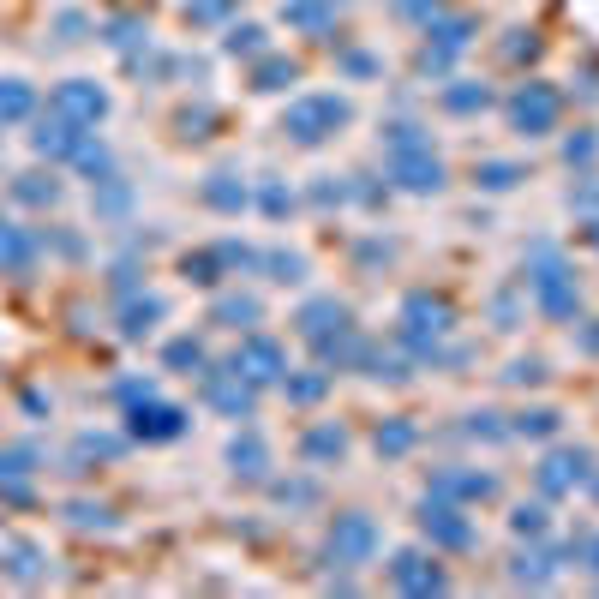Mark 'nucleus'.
Returning a JSON list of instances; mask_svg holds the SVG:
<instances>
[{
  "label": "nucleus",
  "instance_id": "nucleus-1",
  "mask_svg": "<svg viewBox=\"0 0 599 599\" xmlns=\"http://www.w3.org/2000/svg\"><path fill=\"white\" fill-rule=\"evenodd\" d=\"M528 288H534V306H540L546 318H570V312H576V276H570V264L558 258V246H534V276H528Z\"/></svg>",
  "mask_w": 599,
  "mask_h": 599
},
{
  "label": "nucleus",
  "instance_id": "nucleus-2",
  "mask_svg": "<svg viewBox=\"0 0 599 599\" xmlns=\"http://www.w3.org/2000/svg\"><path fill=\"white\" fill-rule=\"evenodd\" d=\"M354 120V108H348V96H306V102H294L288 108V120H282V132L294 138V144H324L336 126H348Z\"/></svg>",
  "mask_w": 599,
  "mask_h": 599
},
{
  "label": "nucleus",
  "instance_id": "nucleus-3",
  "mask_svg": "<svg viewBox=\"0 0 599 599\" xmlns=\"http://www.w3.org/2000/svg\"><path fill=\"white\" fill-rule=\"evenodd\" d=\"M378 540H384L378 522L360 516V510H348V516H336V528H330V540H324V558L342 564V570H360V564L378 558Z\"/></svg>",
  "mask_w": 599,
  "mask_h": 599
},
{
  "label": "nucleus",
  "instance_id": "nucleus-4",
  "mask_svg": "<svg viewBox=\"0 0 599 599\" xmlns=\"http://www.w3.org/2000/svg\"><path fill=\"white\" fill-rule=\"evenodd\" d=\"M558 114H564V96H558L552 84H540V78L510 96V120H516V132H528V138H546V132L558 126Z\"/></svg>",
  "mask_w": 599,
  "mask_h": 599
},
{
  "label": "nucleus",
  "instance_id": "nucleus-5",
  "mask_svg": "<svg viewBox=\"0 0 599 599\" xmlns=\"http://www.w3.org/2000/svg\"><path fill=\"white\" fill-rule=\"evenodd\" d=\"M390 180L402 192H438L444 186V162L432 156V144H402V150H390Z\"/></svg>",
  "mask_w": 599,
  "mask_h": 599
},
{
  "label": "nucleus",
  "instance_id": "nucleus-6",
  "mask_svg": "<svg viewBox=\"0 0 599 599\" xmlns=\"http://www.w3.org/2000/svg\"><path fill=\"white\" fill-rule=\"evenodd\" d=\"M204 402L222 408V414H234V420H252V408H258V384L240 378L234 366H222V372H204Z\"/></svg>",
  "mask_w": 599,
  "mask_h": 599
},
{
  "label": "nucleus",
  "instance_id": "nucleus-7",
  "mask_svg": "<svg viewBox=\"0 0 599 599\" xmlns=\"http://www.w3.org/2000/svg\"><path fill=\"white\" fill-rule=\"evenodd\" d=\"M180 432H186V408L156 402V396H138V402H132V438H144V444H174Z\"/></svg>",
  "mask_w": 599,
  "mask_h": 599
},
{
  "label": "nucleus",
  "instance_id": "nucleus-8",
  "mask_svg": "<svg viewBox=\"0 0 599 599\" xmlns=\"http://www.w3.org/2000/svg\"><path fill=\"white\" fill-rule=\"evenodd\" d=\"M420 528H426L432 546H450V552H468V546H474V528H468L462 510H456L450 498H438V492L420 504Z\"/></svg>",
  "mask_w": 599,
  "mask_h": 599
},
{
  "label": "nucleus",
  "instance_id": "nucleus-9",
  "mask_svg": "<svg viewBox=\"0 0 599 599\" xmlns=\"http://www.w3.org/2000/svg\"><path fill=\"white\" fill-rule=\"evenodd\" d=\"M228 366H234L240 378H252V384H282V378H288V354H282L276 342H264V336H246Z\"/></svg>",
  "mask_w": 599,
  "mask_h": 599
},
{
  "label": "nucleus",
  "instance_id": "nucleus-10",
  "mask_svg": "<svg viewBox=\"0 0 599 599\" xmlns=\"http://www.w3.org/2000/svg\"><path fill=\"white\" fill-rule=\"evenodd\" d=\"M588 474H594V456H588V450H552V456L540 462V492H546V498H570Z\"/></svg>",
  "mask_w": 599,
  "mask_h": 599
},
{
  "label": "nucleus",
  "instance_id": "nucleus-11",
  "mask_svg": "<svg viewBox=\"0 0 599 599\" xmlns=\"http://www.w3.org/2000/svg\"><path fill=\"white\" fill-rule=\"evenodd\" d=\"M390 588H396V594H444L450 576H444L438 558H426V552H396V564H390Z\"/></svg>",
  "mask_w": 599,
  "mask_h": 599
},
{
  "label": "nucleus",
  "instance_id": "nucleus-12",
  "mask_svg": "<svg viewBox=\"0 0 599 599\" xmlns=\"http://www.w3.org/2000/svg\"><path fill=\"white\" fill-rule=\"evenodd\" d=\"M294 330L318 348V342H330L336 330H348V306H342V300H330V294H324V300H306V306L294 312Z\"/></svg>",
  "mask_w": 599,
  "mask_h": 599
},
{
  "label": "nucleus",
  "instance_id": "nucleus-13",
  "mask_svg": "<svg viewBox=\"0 0 599 599\" xmlns=\"http://www.w3.org/2000/svg\"><path fill=\"white\" fill-rule=\"evenodd\" d=\"M54 108L72 120V126H96L102 114H108V96L96 90V84H84V78H72V84H60L54 90Z\"/></svg>",
  "mask_w": 599,
  "mask_h": 599
},
{
  "label": "nucleus",
  "instance_id": "nucleus-14",
  "mask_svg": "<svg viewBox=\"0 0 599 599\" xmlns=\"http://www.w3.org/2000/svg\"><path fill=\"white\" fill-rule=\"evenodd\" d=\"M300 456H306V468H336V462L348 456V432H342L336 420H324V426H312V432L300 438Z\"/></svg>",
  "mask_w": 599,
  "mask_h": 599
},
{
  "label": "nucleus",
  "instance_id": "nucleus-15",
  "mask_svg": "<svg viewBox=\"0 0 599 599\" xmlns=\"http://www.w3.org/2000/svg\"><path fill=\"white\" fill-rule=\"evenodd\" d=\"M36 252H42V240H36L30 228H6V222H0V270H6V276H30V270H36Z\"/></svg>",
  "mask_w": 599,
  "mask_h": 599
},
{
  "label": "nucleus",
  "instance_id": "nucleus-16",
  "mask_svg": "<svg viewBox=\"0 0 599 599\" xmlns=\"http://www.w3.org/2000/svg\"><path fill=\"white\" fill-rule=\"evenodd\" d=\"M432 492H438V498H450V504H462V498H498V480H492V474H462V468H444V474L432 480Z\"/></svg>",
  "mask_w": 599,
  "mask_h": 599
},
{
  "label": "nucleus",
  "instance_id": "nucleus-17",
  "mask_svg": "<svg viewBox=\"0 0 599 599\" xmlns=\"http://www.w3.org/2000/svg\"><path fill=\"white\" fill-rule=\"evenodd\" d=\"M0 570H6L12 582H42V576H48V564H42V546H30V540H12V546L0 552Z\"/></svg>",
  "mask_w": 599,
  "mask_h": 599
},
{
  "label": "nucleus",
  "instance_id": "nucleus-18",
  "mask_svg": "<svg viewBox=\"0 0 599 599\" xmlns=\"http://www.w3.org/2000/svg\"><path fill=\"white\" fill-rule=\"evenodd\" d=\"M78 144H84V132H78L66 114L42 120V132H36V150H42V156H78Z\"/></svg>",
  "mask_w": 599,
  "mask_h": 599
},
{
  "label": "nucleus",
  "instance_id": "nucleus-19",
  "mask_svg": "<svg viewBox=\"0 0 599 599\" xmlns=\"http://www.w3.org/2000/svg\"><path fill=\"white\" fill-rule=\"evenodd\" d=\"M162 312H168V300H156V294H144V300H126V306H120V336H132V342H138V336H150Z\"/></svg>",
  "mask_w": 599,
  "mask_h": 599
},
{
  "label": "nucleus",
  "instance_id": "nucleus-20",
  "mask_svg": "<svg viewBox=\"0 0 599 599\" xmlns=\"http://www.w3.org/2000/svg\"><path fill=\"white\" fill-rule=\"evenodd\" d=\"M228 462H234V474L258 480V474L270 468V450H264V438H258V432H240V438L228 444Z\"/></svg>",
  "mask_w": 599,
  "mask_h": 599
},
{
  "label": "nucleus",
  "instance_id": "nucleus-21",
  "mask_svg": "<svg viewBox=\"0 0 599 599\" xmlns=\"http://www.w3.org/2000/svg\"><path fill=\"white\" fill-rule=\"evenodd\" d=\"M372 444H378V456H384V462H396V456H408V450L420 444V426H414V420H384Z\"/></svg>",
  "mask_w": 599,
  "mask_h": 599
},
{
  "label": "nucleus",
  "instance_id": "nucleus-22",
  "mask_svg": "<svg viewBox=\"0 0 599 599\" xmlns=\"http://www.w3.org/2000/svg\"><path fill=\"white\" fill-rule=\"evenodd\" d=\"M300 78V66L288 60V54H264L258 66H252V90H288Z\"/></svg>",
  "mask_w": 599,
  "mask_h": 599
},
{
  "label": "nucleus",
  "instance_id": "nucleus-23",
  "mask_svg": "<svg viewBox=\"0 0 599 599\" xmlns=\"http://www.w3.org/2000/svg\"><path fill=\"white\" fill-rule=\"evenodd\" d=\"M204 204H216V210L234 216V210H246V186H240L234 174H210V180H204Z\"/></svg>",
  "mask_w": 599,
  "mask_h": 599
},
{
  "label": "nucleus",
  "instance_id": "nucleus-24",
  "mask_svg": "<svg viewBox=\"0 0 599 599\" xmlns=\"http://www.w3.org/2000/svg\"><path fill=\"white\" fill-rule=\"evenodd\" d=\"M162 360H168L174 372H210V360H204V342H198V336H174V342L162 348Z\"/></svg>",
  "mask_w": 599,
  "mask_h": 599
},
{
  "label": "nucleus",
  "instance_id": "nucleus-25",
  "mask_svg": "<svg viewBox=\"0 0 599 599\" xmlns=\"http://www.w3.org/2000/svg\"><path fill=\"white\" fill-rule=\"evenodd\" d=\"M216 324H228V330H240V324H258V300L252 294H228V300H216V312H210Z\"/></svg>",
  "mask_w": 599,
  "mask_h": 599
},
{
  "label": "nucleus",
  "instance_id": "nucleus-26",
  "mask_svg": "<svg viewBox=\"0 0 599 599\" xmlns=\"http://www.w3.org/2000/svg\"><path fill=\"white\" fill-rule=\"evenodd\" d=\"M486 102H492V90H486V84H468V78L444 90V108H450V114H474V108H486Z\"/></svg>",
  "mask_w": 599,
  "mask_h": 599
},
{
  "label": "nucleus",
  "instance_id": "nucleus-27",
  "mask_svg": "<svg viewBox=\"0 0 599 599\" xmlns=\"http://www.w3.org/2000/svg\"><path fill=\"white\" fill-rule=\"evenodd\" d=\"M330 12H336V0H288V18H294L300 30H324Z\"/></svg>",
  "mask_w": 599,
  "mask_h": 599
},
{
  "label": "nucleus",
  "instance_id": "nucleus-28",
  "mask_svg": "<svg viewBox=\"0 0 599 599\" xmlns=\"http://www.w3.org/2000/svg\"><path fill=\"white\" fill-rule=\"evenodd\" d=\"M30 114V90L18 84V78H0V126H12V120H24Z\"/></svg>",
  "mask_w": 599,
  "mask_h": 599
},
{
  "label": "nucleus",
  "instance_id": "nucleus-29",
  "mask_svg": "<svg viewBox=\"0 0 599 599\" xmlns=\"http://www.w3.org/2000/svg\"><path fill=\"white\" fill-rule=\"evenodd\" d=\"M12 198H24V204H54V198H60V186H54L48 174H18Z\"/></svg>",
  "mask_w": 599,
  "mask_h": 599
},
{
  "label": "nucleus",
  "instance_id": "nucleus-30",
  "mask_svg": "<svg viewBox=\"0 0 599 599\" xmlns=\"http://www.w3.org/2000/svg\"><path fill=\"white\" fill-rule=\"evenodd\" d=\"M510 432H516V438H552V432H558V414H552V408H528V414H516Z\"/></svg>",
  "mask_w": 599,
  "mask_h": 599
},
{
  "label": "nucleus",
  "instance_id": "nucleus-31",
  "mask_svg": "<svg viewBox=\"0 0 599 599\" xmlns=\"http://www.w3.org/2000/svg\"><path fill=\"white\" fill-rule=\"evenodd\" d=\"M516 180H522L516 162H480V186H486V192H510Z\"/></svg>",
  "mask_w": 599,
  "mask_h": 599
},
{
  "label": "nucleus",
  "instance_id": "nucleus-32",
  "mask_svg": "<svg viewBox=\"0 0 599 599\" xmlns=\"http://www.w3.org/2000/svg\"><path fill=\"white\" fill-rule=\"evenodd\" d=\"M258 264H264L276 282H300V276H306V258H300V252H270V258H258Z\"/></svg>",
  "mask_w": 599,
  "mask_h": 599
},
{
  "label": "nucleus",
  "instance_id": "nucleus-33",
  "mask_svg": "<svg viewBox=\"0 0 599 599\" xmlns=\"http://www.w3.org/2000/svg\"><path fill=\"white\" fill-rule=\"evenodd\" d=\"M282 384H288V402H300V408H306V402H318V396L330 390V378H324V372H306V378H282Z\"/></svg>",
  "mask_w": 599,
  "mask_h": 599
},
{
  "label": "nucleus",
  "instance_id": "nucleus-34",
  "mask_svg": "<svg viewBox=\"0 0 599 599\" xmlns=\"http://www.w3.org/2000/svg\"><path fill=\"white\" fill-rule=\"evenodd\" d=\"M510 528H516L522 540H540V534H546V504H522V510L510 516Z\"/></svg>",
  "mask_w": 599,
  "mask_h": 599
},
{
  "label": "nucleus",
  "instance_id": "nucleus-35",
  "mask_svg": "<svg viewBox=\"0 0 599 599\" xmlns=\"http://www.w3.org/2000/svg\"><path fill=\"white\" fill-rule=\"evenodd\" d=\"M228 54H264V30L258 24H234L228 30Z\"/></svg>",
  "mask_w": 599,
  "mask_h": 599
},
{
  "label": "nucleus",
  "instance_id": "nucleus-36",
  "mask_svg": "<svg viewBox=\"0 0 599 599\" xmlns=\"http://www.w3.org/2000/svg\"><path fill=\"white\" fill-rule=\"evenodd\" d=\"M516 582L546 588V582H552V558H540V552H534V558H516Z\"/></svg>",
  "mask_w": 599,
  "mask_h": 599
},
{
  "label": "nucleus",
  "instance_id": "nucleus-37",
  "mask_svg": "<svg viewBox=\"0 0 599 599\" xmlns=\"http://www.w3.org/2000/svg\"><path fill=\"white\" fill-rule=\"evenodd\" d=\"M36 462V450H0V480H24Z\"/></svg>",
  "mask_w": 599,
  "mask_h": 599
},
{
  "label": "nucleus",
  "instance_id": "nucleus-38",
  "mask_svg": "<svg viewBox=\"0 0 599 599\" xmlns=\"http://www.w3.org/2000/svg\"><path fill=\"white\" fill-rule=\"evenodd\" d=\"M342 72H354V78H372V72H378V60H372L366 48H342Z\"/></svg>",
  "mask_w": 599,
  "mask_h": 599
},
{
  "label": "nucleus",
  "instance_id": "nucleus-39",
  "mask_svg": "<svg viewBox=\"0 0 599 599\" xmlns=\"http://www.w3.org/2000/svg\"><path fill=\"white\" fill-rule=\"evenodd\" d=\"M468 432L474 438H510V426H498V414H468Z\"/></svg>",
  "mask_w": 599,
  "mask_h": 599
},
{
  "label": "nucleus",
  "instance_id": "nucleus-40",
  "mask_svg": "<svg viewBox=\"0 0 599 599\" xmlns=\"http://www.w3.org/2000/svg\"><path fill=\"white\" fill-rule=\"evenodd\" d=\"M258 204H264V210H270V216H282V210H288V204H294V198H288V192H282V186H276V180H264V192H258Z\"/></svg>",
  "mask_w": 599,
  "mask_h": 599
},
{
  "label": "nucleus",
  "instance_id": "nucleus-41",
  "mask_svg": "<svg viewBox=\"0 0 599 599\" xmlns=\"http://www.w3.org/2000/svg\"><path fill=\"white\" fill-rule=\"evenodd\" d=\"M72 522L78 528H108V510L102 504H72Z\"/></svg>",
  "mask_w": 599,
  "mask_h": 599
},
{
  "label": "nucleus",
  "instance_id": "nucleus-42",
  "mask_svg": "<svg viewBox=\"0 0 599 599\" xmlns=\"http://www.w3.org/2000/svg\"><path fill=\"white\" fill-rule=\"evenodd\" d=\"M108 42H114V48L138 42V18H114V24H108Z\"/></svg>",
  "mask_w": 599,
  "mask_h": 599
},
{
  "label": "nucleus",
  "instance_id": "nucleus-43",
  "mask_svg": "<svg viewBox=\"0 0 599 599\" xmlns=\"http://www.w3.org/2000/svg\"><path fill=\"white\" fill-rule=\"evenodd\" d=\"M540 378H546L540 360H516V366H510V384H540Z\"/></svg>",
  "mask_w": 599,
  "mask_h": 599
},
{
  "label": "nucleus",
  "instance_id": "nucleus-44",
  "mask_svg": "<svg viewBox=\"0 0 599 599\" xmlns=\"http://www.w3.org/2000/svg\"><path fill=\"white\" fill-rule=\"evenodd\" d=\"M180 126H186V138H204V126H210V108H198V114L186 108V114H180Z\"/></svg>",
  "mask_w": 599,
  "mask_h": 599
},
{
  "label": "nucleus",
  "instance_id": "nucleus-45",
  "mask_svg": "<svg viewBox=\"0 0 599 599\" xmlns=\"http://www.w3.org/2000/svg\"><path fill=\"white\" fill-rule=\"evenodd\" d=\"M276 498H282V504H312V486L294 480V486H276Z\"/></svg>",
  "mask_w": 599,
  "mask_h": 599
},
{
  "label": "nucleus",
  "instance_id": "nucleus-46",
  "mask_svg": "<svg viewBox=\"0 0 599 599\" xmlns=\"http://www.w3.org/2000/svg\"><path fill=\"white\" fill-rule=\"evenodd\" d=\"M594 138H570V144H564V156H570V162H594Z\"/></svg>",
  "mask_w": 599,
  "mask_h": 599
},
{
  "label": "nucleus",
  "instance_id": "nucleus-47",
  "mask_svg": "<svg viewBox=\"0 0 599 599\" xmlns=\"http://www.w3.org/2000/svg\"><path fill=\"white\" fill-rule=\"evenodd\" d=\"M576 552H582V558H588V570H599V534H594V540H582V546H576Z\"/></svg>",
  "mask_w": 599,
  "mask_h": 599
},
{
  "label": "nucleus",
  "instance_id": "nucleus-48",
  "mask_svg": "<svg viewBox=\"0 0 599 599\" xmlns=\"http://www.w3.org/2000/svg\"><path fill=\"white\" fill-rule=\"evenodd\" d=\"M582 348H588V354H599V330H588V336H582Z\"/></svg>",
  "mask_w": 599,
  "mask_h": 599
},
{
  "label": "nucleus",
  "instance_id": "nucleus-49",
  "mask_svg": "<svg viewBox=\"0 0 599 599\" xmlns=\"http://www.w3.org/2000/svg\"><path fill=\"white\" fill-rule=\"evenodd\" d=\"M588 240H594V246H599V222H594V228H588Z\"/></svg>",
  "mask_w": 599,
  "mask_h": 599
},
{
  "label": "nucleus",
  "instance_id": "nucleus-50",
  "mask_svg": "<svg viewBox=\"0 0 599 599\" xmlns=\"http://www.w3.org/2000/svg\"><path fill=\"white\" fill-rule=\"evenodd\" d=\"M594 498H599V480H594Z\"/></svg>",
  "mask_w": 599,
  "mask_h": 599
}]
</instances>
